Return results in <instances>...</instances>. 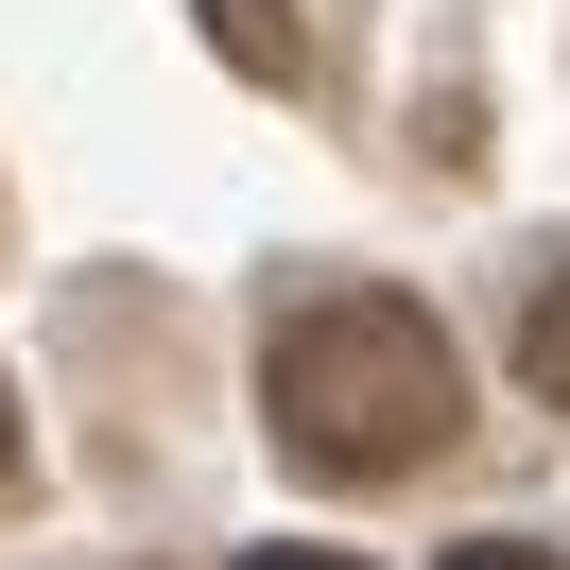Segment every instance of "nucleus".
Returning a JSON list of instances; mask_svg holds the SVG:
<instances>
[{
  "label": "nucleus",
  "mask_w": 570,
  "mask_h": 570,
  "mask_svg": "<svg viewBox=\"0 0 570 570\" xmlns=\"http://www.w3.org/2000/svg\"><path fill=\"white\" fill-rule=\"evenodd\" d=\"M259 432H277L312 484H415L432 450L466 432V363L415 294L381 277H328L259 328Z\"/></svg>",
  "instance_id": "obj_1"
},
{
  "label": "nucleus",
  "mask_w": 570,
  "mask_h": 570,
  "mask_svg": "<svg viewBox=\"0 0 570 570\" xmlns=\"http://www.w3.org/2000/svg\"><path fill=\"white\" fill-rule=\"evenodd\" d=\"M190 18H208V52L243 87H312V18H294V0H190Z\"/></svg>",
  "instance_id": "obj_2"
},
{
  "label": "nucleus",
  "mask_w": 570,
  "mask_h": 570,
  "mask_svg": "<svg viewBox=\"0 0 570 570\" xmlns=\"http://www.w3.org/2000/svg\"><path fill=\"white\" fill-rule=\"evenodd\" d=\"M519 381H535V397L570 415V243H553V259L519 277Z\"/></svg>",
  "instance_id": "obj_3"
},
{
  "label": "nucleus",
  "mask_w": 570,
  "mask_h": 570,
  "mask_svg": "<svg viewBox=\"0 0 570 570\" xmlns=\"http://www.w3.org/2000/svg\"><path fill=\"white\" fill-rule=\"evenodd\" d=\"M415 156H432V174H484V105H466V87H432V105H415Z\"/></svg>",
  "instance_id": "obj_4"
},
{
  "label": "nucleus",
  "mask_w": 570,
  "mask_h": 570,
  "mask_svg": "<svg viewBox=\"0 0 570 570\" xmlns=\"http://www.w3.org/2000/svg\"><path fill=\"white\" fill-rule=\"evenodd\" d=\"M432 570H570V553H535V535H466V553H432Z\"/></svg>",
  "instance_id": "obj_5"
},
{
  "label": "nucleus",
  "mask_w": 570,
  "mask_h": 570,
  "mask_svg": "<svg viewBox=\"0 0 570 570\" xmlns=\"http://www.w3.org/2000/svg\"><path fill=\"white\" fill-rule=\"evenodd\" d=\"M243 570H363V553H312V535H277V553H243Z\"/></svg>",
  "instance_id": "obj_6"
},
{
  "label": "nucleus",
  "mask_w": 570,
  "mask_h": 570,
  "mask_svg": "<svg viewBox=\"0 0 570 570\" xmlns=\"http://www.w3.org/2000/svg\"><path fill=\"white\" fill-rule=\"evenodd\" d=\"M0 484H18V381H0Z\"/></svg>",
  "instance_id": "obj_7"
}]
</instances>
